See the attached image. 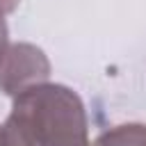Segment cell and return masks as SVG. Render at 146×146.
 Masks as SVG:
<instances>
[{"instance_id": "cell-4", "label": "cell", "mask_w": 146, "mask_h": 146, "mask_svg": "<svg viewBox=\"0 0 146 146\" xmlns=\"http://www.w3.org/2000/svg\"><path fill=\"white\" fill-rule=\"evenodd\" d=\"M11 46V41H9V27H7V14L0 9V62H2V57L7 55V48Z\"/></svg>"}, {"instance_id": "cell-2", "label": "cell", "mask_w": 146, "mask_h": 146, "mask_svg": "<svg viewBox=\"0 0 146 146\" xmlns=\"http://www.w3.org/2000/svg\"><path fill=\"white\" fill-rule=\"evenodd\" d=\"M50 71V59L39 46L27 41L11 43L0 62V91L14 98L34 84L48 82Z\"/></svg>"}, {"instance_id": "cell-3", "label": "cell", "mask_w": 146, "mask_h": 146, "mask_svg": "<svg viewBox=\"0 0 146 146\" xmlns=\"http://www.w3.org/2000/svg\"><path fill=\"white\" fill-rule=\"evenodd\" d=\"M91 146H146V123H121L107 128Z\"/></svg>"}, {"instance_id": "cell-1", "label": "cell", "mask_w": 146, "mask_h": 146, "mask_svg": "<svg viewBox=\"0 0 146 146\" xmlns=\"http://www.w3.org/2000/svg\"><path fill=\"white\" fill-rule=\"evenodd\" d=\"M0 146H91L82 98L57 82L21 91L0 123Z\"/></svg>"}, {"instance_id": "cell-5", "label": "cell", "mask_w": 146, "mask_h": 146, "mask_svg": "<svg viewBox=\"0 0 146 146\" xmlns=\"http://www.w3.org/2000/svg\"><path fill=\"white\" fill-rule=\"evenodd\" d=\"M18 2H21V0H0V9H2L5 14H9V11H14V9L18 7Z\"/></svg>"}]
</instances>
